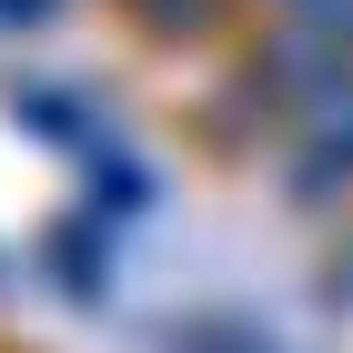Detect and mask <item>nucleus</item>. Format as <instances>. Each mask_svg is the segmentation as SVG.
Returning <instances> with one entry per match:
<instances>
[{
  "label": "nucleus",
  "instance_id": "nucleus-2",
  "mask_svg": "<svg viewBox=\"0 0 353 353\" xmlns=\"http://www.w3.org/2000/svg\"><path fill=\"white\" fill-rule=\"evenodd\" d=\"M272 192H283V212H333V202H353V91L323 101L303 132L272 141Z\"/></svg>",
  "mask_w": 353,
  "mask_h": 353
},
{
  "label": "nucleus",
  "instance_id": "nucleus-9",
  "mask_svg": "<svg viewBox=\"0 0 353 353\" xmlns=\"http://www.w3.org/2000/svg\"><path fill=\"white\" fill-rule=\"evenodd\" d=\"M71 0H0V30H51Z\"/></svg>",
  "mask_w": 353,
  "mask_h": 353
},
{
  "label": "nucleus",
  "instance_id": "nucleus-8",
  "mask_svg": "<svg viewBox=\"0 0 353 353\" xmlns=\"http://www.w3.org/2000/svg\"><path fill=\"white\" fill-rule=\"evenodd\" d=\"M263 21H303V30H343L353 41V0H252Z\"/></svg>",
  "mask_w": 353,
  "mask_h": 353
},
{
  "label": "nucleus",
  "instance_id": "nucleus-5",
  "mask_svg": "<svg viewBox=\"0 0 353 353\" xmlns=\"http://www.w3.org/2000/svg\"><path fill=\"white\" fill-rule=\"evenodd\" d=\"M162 353H303V343L263 313H243V303H202V313L162 323Z\"/></svg>",
  "mask_w": 353,
  "mask_h": 353
},
{
  "label": "nucleus",
  "instance_id": "nucleus-4",
  "mask_svg": "<svg viewBox=\"0 0 353 353\" xmlns=\"http://www.w3.org/2000/svg\"><path fill=\"white\" fill-rule=\"evenodd\" d=\"M10 111H21L30 141H51V152H71V162H91L101 141H121L101 111L81 101V91H51V81H10Z\"/></svg>",
  "mask_w": 353,
  "mask_h": 353
},
{
  "label": "nucleus",
  "instance_id": "nucleus-1",
  "mask_svg": "<svg viewBox=\"0 0 353 353\" xmlns=\"http://www.w3.org/2000/svg\"><path fill=\"white\" fill-rule=\"evenodd\" d=\"M353 91V41L343 30H303V21H263L232 51L222 91L202 101V132L232 141V152H272L283 132H303L323 101Z\"/></svg>",
  "mask_w": 353,
  "mask_h": 353
},
{
  "label": "nucleus",
  "instance_id": "nucleus-7",
  "mask_svg": "<svg viewBox=\"0 0 353 353\" xmlns=\"http://www.w3.org/2000/svg\"><path fill=\"white\" fill-rule=\"evenodd\" d=\"M121 10H132L152 41H172V51H202V41L222 30V10H232V0H121Z\"/></svg>",
  "mask_w": 353,
  "mask_h": 353
},
{
  "label": "nucleus",
  "instance_id": "nucleus-3",
  "mask_svg": "<svg viewBox=\"0 0 353 353\" xmlns=\"http://www.w3.org/2000/svg\"><path fill=\"white\" fill-rule=\"evenodd\" d=\"M81 202H91V222H141V212H162V162H141L132 141H101L81 162Z\"/></svg>",
  "mask_w": 353,
  "mask_h": 353
},
{
  "label": "nucleus",
  "instance_id": "nucleus-6",
  "mask_svg": "<svg viewBox=\"0 0 353 353\" xmlns=\"http://www.w3.org/2000/svg\"><path fill=\"white\" fill-rule=\"evenodd\" d=\"M51 272H71V303H111V252H101V222H61L51 232Z\"/></svg>",
  "mask_w": 353,
  "mask_h": 353
}]
</instances>
